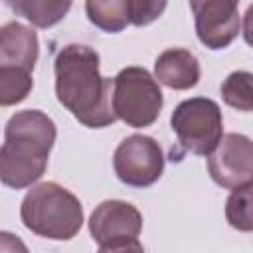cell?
<instances>
[{
	"instance_id": "6da1fadb",
	"label": "cell",
	"mask_w": 253,
	"mask_h": 253,
	"mask_svg": "<svg viewBox=\"0 0 253 253\" xmlns=\"http://www.w3.org/2000/svg\"><path fill=\"white\" fill-rule=\"evenodd\" d=\"M99 67V53L85 43L63 45L53 61L55 97L87 128H105L117 121L113 81Z\"/></svg>"
},
{
	"instance_id": "8fae6325",
	"label": "cell",
	"mask_w": 253,
	"mask_h": 253,
	"mask_svg": "<svg viewBox=\"0 0 253 253\" xmlns=\"http://www.w3.org/2000/svg\"><path fill=\"white\" fill-rule=\"evenodd\" d=\"M200 61L198 57L184 47L164 49L154 61V79L168 89L186 91L200 83Z\"/></svg>"
},
{
	"instance_id": "ffe728a7",
	"label": "cell",
	"mask_w": 253,
	"mask_h": 253,
	"mask_svg": "<svg viewBox=\"0 0 253 253\" xmlns=\"http://www.w3.org/2000/svg\"><path fill=\"white\" fill-rule=\"evenodd\" d=\"M243 40L253 47V4H249L243 14Z\"/></svg>"
},
{
	"instance_id": "d6986e66",
	"label": "cell",
	"mask_w": 253,
	"mask_h": 253,
	"mask_svg": "<svg viewBox=\"0 0 253 253\" xmlns=\"http://www.w3.org/2000/svg\"><path fill=\"white\" fill-rule=\"evenodd\" d=\"M0 253H30L26 243L10 231H2L0 233Z\"/></svg>"
},
{
	"instance_id": "e0dca14e",
	"label": "cell",
	"mask_w": 253,
	"mask_h": 253,
	"mask_svg": "<svg viewBox=\"0 0 253 253\" xmlns=\"http://www.w3.org/2000/svg\"><path fill=\"white\" fill-rule=\"evenodd\" d=\"M166 6L164 0H128V20L132 26H148L162 16Z\"/></svg>"
},
{
	"instance_id": "8992f818",
	"label": "cell",
	"mask_w": 253,
	"mask_h": 253,
	"mask_svg": "<svg viewBox=\"0 0 253 253\" xmlns=\"http://www.w3.org/2000/svg\"><path fill=\"white\" fill-rule=\"evenodd\" d=\"M113 170L123 184L148 188L164 174V152L152 136L130 134L115 148Z\"/></svg>"
},
{
	"instance_id": "7a4b0ae2",
	"label": "cell",
	"mask_w": 253,
	"mask_h": 253,
	"mask_svg": "<svg viewBox=\"0 0 253 253\" xmlns=\"http://www.w3.org/2000/svg\"><path fill=\"white\" fill-rule=\"evenodd\" d=\"M57 128L51 117L38 109L14 113L4 128L0 148V180L12 190L30 188L45 168L55 144Z\"/></svg>"
},
{
	"instance_id": "3957f363",
	"label": "cell",
	"mask_w": 253,
	"mask_h": 253,
	"mask_svg": "<svg viewBox=\"0 0 253 253\" xmlns=\"http://www.w3.org/2000/svg\"><path fill=\"white\" fill-rule=\"evenodd\" d=\"M20 219L26 229L40 237L67 241L83 225V206L75 194L57 182H42L24 196Z\"/></svg>"
},
{
	"instance_id": "277c9868",
	"label": "cell",
	"mask_w": 253,
	"mask_h": 253,
	"mask_svg": "<svg viewBox=\"0 0 253 253\" xmlns=\"http://www.w3.org/2000/svg\"><path fill=\"white\" fill-rule=\"evenodd\" d=\"M162 105L160 83L144 67L128 65L113 77V109L125 125L132 128L154 125Z\"/></svg>"
},
{
	"instance_id": "ba28073f",
	"label": "cell",
	"mask_w": 253,
	"mask_h": 253,
	"mask_svg": "<svg viewBox=\"0 0 253 253\" xmlns=\"http://www.w3.org/2000/svg\"><path fill=\"white\" fill-rule=\"evenodd\" d=\"M196 36L208 49L227 47L239 34V12L233 0H192Z\"/></svg>"
},
{
	"instance_id": "7c38bea8",
	"label": "cell",
	"mask_w": 253,
	"mask_h": 253,
	"mask_svg": "<svg viewBox=\"0 0 253 253\" xmlns=\"http://www.w3.org/2000/svg\"><path fill=\"white\" fill-rule=\"evenodd\" d=\"M6 6L12 8L18 16H24L38 28H51L65 18L71 8L69 0H6Z\"/></svg>"
},
{
	"instance_id": "9a60e30c",
	"label": "cell",
	"mask_w": 253,
	"mask_h": 253,
	"mask_svg": "<svg viewBox=\"0 0 253 253\" xmlns=\"http://www.w3.org/2000/svg\"><path fill=\"white\" fill-rule=\"evenodd\" d=\"M225 219L237 231H253V182L231 190L225 200Z\"/></svg>"
},
{
	"instance_id": "52a82bcc",
	"label": "cell",
	"mask_w": 253,
	"mask_h": 253,
	"mask_svg": "<svg viewBox=\"0 0 253 253\" xmlns=\"http://www.w3.org/2000/svg\"><path fill=\"white\" fill-rule=\"evenodd\" d=\"M208 172L225 190L253 182V140L241 132L223 134L217 148L208 156Z\"/></svg>"
},
{
	"instance_id": "5bb4252c",
	"label": "cell",
	"mask_w": 253,
	"mask_h": 253,
	"mask_svg": "<svg viewBox=\"0 0 253 253\" xmlns=\"http://www.w3.org/2000/svg\"><path fill=\"white\" fill-rule=\"evenodd\" d=\"M221 99L225 105H229L235 111L241 113H253V73L251 71H231L221 87Z\"/></svg>"
},
{
	"instance_id": "30bf717a",
	"label": "cell",
	"mask_w": 253,
	"mask_h": 253,
	"mask_svg": "<svg viewBox=\"0 0 253 253\" xmlns=\"http://www.w3.org/2000/svg\"><path fill=\"white\" fill-rule=\"evenodd\" d=\"M40 55L38 34L20 24L6 22L0 28V67H18L26 71H34Z\"/></svg>"
},
{
	"instance_id": "2e32d148",
	"label": "cell",
	"mask_w": 253,
	"mask_h": 253,
	"mask_svg": "<svg viewBox=\"0 0 253 253\" xmlns=\"http://www.w3.org/2000/svg\"><path fill=\"white\" fill-rule=\"evenodd\" d=\"M34 87L32 71L18 67H0V105L12 107L22 103Z\"/></svg>"
},
{
	"instance_id": "5b68a950",
	"label": "cell",
	"mask_w": 253,
	"mask_h": 253,
	"mask_svg": "<svg viewBox=\"0 0 253 253\" xmlns=\"http://www.w3.org/2000/svg\"><path fill=\"white\" fill-rule=\"evenodd\" d=\"M170 128L186 152L210 156L223 138L221 109L210 97L186 99L172 111Z\"/></svg>"
},
{
	"instance_id": "ac0fdd59",
	"label": "cell",
	"mask_w": 253,
	"mask_h": 253,
	"mask_svg": "<svg viewBox=\"0 0 253 253\" xmlns=\"http://www.w3.org/2000/svg\"><path fill=\"white\" fill-rule=\"evenodd\" d=\"M97 253H144V247L138 239H121L101 245Z\"/></svg>"
},
{
	"instance_id": "4fadbf2b",
	"label": "cell",
	"mask_w": 253,
	"mask_h": 253,
	"mask_svg": "<svg viewBox=\"0 0 253 253\" xmlns=\"http://www.w3.org/2000/svg\"><path fill=\"white\" fill-rule=\"evenodd\" d=\"M85 12L89 22L107 34H119L130 24L128 0H89Z\"/></svg>"
},
{
	"instance_id": "9c48e42d",
	"label": "cell",
	"mask_w": 253,
	"mask_h": 253,
	"mask_svg": "<svg viewBox=\"0 0 253 253\" xmlns=\"http://www.w3.org/2000/svg\"><path fill=\"white\" fill-rule=\"evenodd\" d=\"M142 231V213L128 202L105 200L89 217V233L99 243L136 239Z\"/></svg>"
}]
</instances>
